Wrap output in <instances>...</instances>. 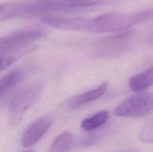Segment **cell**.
<instances>
[{
    "label": "cell",
    "instance_id": "6da1fadb",
    "mask_svg": "<svg viewBox=\"0 0 153 152\" xmlns=\"http://www.w3.org/2000/svg\"><path fill=\"white\" fill-rule=\"evenodd\" d=\"M46 30L39 27L25 28L0 37V55L11 57L18 61L35 50L33 41L46 35Z\"/></svg>",
    "mask_w": 153,
    "mask_h": 152
},
{
    "label": "cell",
    "instance_id": "7a4b0ae2",
    "mask_svg": "<svg viewBox=\"0 0 153 152\" xmlns=\"http://www.w3.org/2000/svg\"><path fill=\"white\" fill-rule=\"evenodd\" d=\"M145 22L143 11L132 14L119 13H108L91 18L88 32L91 33H117L131 28L137 24Z\"/></svg>",
    "mask_w": 153,
    "mask_h": 152
},
{
    "label": "cell",
    "instance_id": "3957f363",
    "mask_svg": "<svg viewBox=\"0 0 153 152\" xmlns=\"http://www.w3.org/2000/svg\"><path fill=\"white\" fill-rule=\"evenodd\" d=\"M43 89L40 83H33L19 89L13 96L9 104V121L11 125H17L25 112L40 98Z\"/></svg>",
    "mask_w": 153,
    "mask_h": 152
},
{
    "label": "cell",
    "instance_id": "277c9868",
    "mask_svg": "<svg viewBox=\"0 0 153 152\" xmlns=\"http://www.w3.org/2000/svg\"><path fill=\"white\" fill-rule=\"evenodd\" d=\"M134 35L132 31L126 30L100 39L94 43V53L97 56L105 58L120 56L131 48Z\"/></svg>",
    "mask_w": 153,
    "mask_h": 152
},
{
    "label": "cell",
    "instance_id": "5b68a950",
    "mask_svg": "<svg viewBox=\"0 0 153 152\" xmlns=\"http://www.w3.org/2000/svg\"><path fill=\"white\" fill-rule=\"evenodd\" d=\"M153 111L152 92H137L121 102L114 110L120 117H141Z\"/></svg>",
    "mask_w": 153,
    "mask_h": 152
},
{
    "label": "cell",
    "instance_id": "8992f818",
    "mask_svg": "<svg viewBox=\"0 0 153 152\" xmlns=\"http://www.w3.org/2000/svg\"><path fill=\"white\" fill-rule=\"evenodd\" d=\"M105 0H30L33 15L54 10L85 8L101 4Z\"/></svg>",
    "mask_w": 153,
    "mask_h": 152
},
{
    "label": "cell",
    "instance_id": "52a82bcc",
    "mask_svg": "<svg viewBox=\"0 0 153 152\" xmlns=\"http://www.w3.org/2000/svg\"><path fill=\"white\" fill-rule=\"evenodd\" d=\"M52 123L53 119L49 115H45L34 121L22 135L21 140L22 147L28 148L36 144L49 131Z\"/></svg>",
    "mask_w": 153,
    "mask_h": 152
},
{
    "label": "cell",
    "instance_id": "ba28073f",
    "mask_svg": "<svg viewBox=\"0 0 153 152\" xmlns=\"http://www.w3.org/2000/svg\"><path fill=\"white\" fill-rule=\"evenodd\" d=\"M91 18L64 17L57 16H45L43 21L53 28L66 31H89Z\"/></svg>",
    "mask_w": 153,
    "mask_h": 152
},
{
    "label": "cell",
    "instance_id": "9c48e42d",
    "mask_svg": "<svg viewBox=\"0 0 153 152\" xmlns=\"http://www.w3.org/2000/svg\"><path fill=\"white\" fill-rule=\"evenodd\" d=\"M108 84V82L105 81L98 87L72 97L67 102V106L71 109L77 108L81 106L96 101L101 96H102L103 94L105 92V91L107 90Z\"/></svg>",
    "mask_w": 153,
    "mask_h": 152
},
{
    "label": "cell",
    "instance_id": "30bf717a",
    "mask_svg": "<svg viewBox=\"0 0 153 152\" xmlns=\"http://www.w3.org/2000/svg\"><path fill=\"white\" fill-rule=\"evenodd\" d=\"M28 5L22 1H6L0 4V22L27 16Z\"/></svg>",
    "mask_w": 153,
    "mask_h": 152
},
{
    "label": "cell",
    "instance_id": "8fae6325",
    "mask_svg": "<svg viewBox=\"0 0 153 152\" xmlns=\"http://www.w3.org/2000/svg\"><path fill=\"white\" fill-rule=\"evenodd\" d=\"M153 85V65L143 72L132 76L128 80L130 89L136 92H142Z\"/></svg>",
    "mask_w": 153,
    "mask_h": 152
},
{
    "label": "cell",
    "instance_id": "7c38bea8",
    "mask_svg": "<svg viewBox=\"0 0 153 152\" xmlns=\"http://www.w3.org/2000/svg\"><path fill=\"white\" fill-rule=\"evenodd\" d=\"M27 70L28 69L14 70L0 78V98L25 77Z\"/></svg>",
    "mask_w": 153,
    "mask_h": 152
},
{
    "label": "cell",
    "instance_id": "4fadbf2b",
    "mask_svg": "<svg viewBox=\"0 0 153 152\" xmlns=\"http://www.w3.org/2000/svg\"><path fill=\"white\" fill-rule=\"evenodd\" d=\"M110 115L106 110L100 111L90 117L84 119L81 124L82 129L87 131H91L100 128L108 120Z\"/></svg>",
    "mask_w": 153,
    "mask_h": 152
},
{
    "label": "cell",
    "instance_id": "5bb4252c",
    "mask_svg": "<svg viewBox=\"0 0 153 152\" xmlns=\"http://www.w3.org/2000/svg\"><path fill=\"white\" fill-rule=\"evenodd\" d=\"M73 142V136L70 133H62L55 139L49 152H68L71 148Z\"/></svg>",
    "mask_w": 153,
    "mask_h": 152
},
{
    "label": "cell",
    "instance_id": "9a60e30c",
    "mask_svg": "<svg viewBox=\"0 0 153 152\" xmlns=\"http://www.w3.org/2000/svg\"><path fill=\"white\" fill-rule=\"evenodd\" d=\"M139 137L143 142L153 143V121L142 128Z\"/></svg>",
    "mask_w": 153,
    "mask_h": 152
},
{
    "label": "cell",
    "instance_id": "2e32d148",
    "mask_svg": "<svg viewBox=\"0 0 153 152\" xmlns=\"http://www.w3.org/2000/svg\"><path fill=\"white\" fill-rule=\"evenodd\" d=\"M16 61V60L13 58L0 55V71L6 69L7 66L11 65L12 63H13Z\"/></svg>",
    "mask_w": 153,
    "mask_h": 152
},
{
    "label": "cell",
    "instance_id": "e0dca14e",
    "mask_svg": "<svg viewBox=\"0 0 153 152\" xmlns=\"http://www.w3.org/2000/svg\"><path fill=\"white\" fill-rule=\"evenodd\" d=\"M95 139L90 137V138H87L85 139H84L83 141L81 142V145H82V146H90L92 144H94V143H95Z\"/></svg>",
    "mask_w": 153,
    "mask_h": 152
},
{
    "label": "cell",
    "instance_id": "ac0fdd59",
    "mask_svg": "<svg viewBox=\"0 0 153 152\" xmlns=\"http://www.w3.org/2000/svg\"><path fill=\"white\" fill-rule=\"evenodd\" d=\"M148 42L151 45H153V30L149 33V36H148Z\"/></svg>",
    "mask_w": 153,
    "mask_h": 152
},
{
    "label": "cell",
    "instance_id": "d6986e66",
    "mask_svg": "<svg viewBox=\"0 0 153 152\" xmlns=\"http://www.w3.org/2000/svg\"><path fill=\"white\" fill-rule=\"evenodd\" d=\"M118 152H137L136 151L134 150H124V151H118Z\"/></svg>",
    "mask_w": 153,
    "mask_h": 152
},
{
    "label": "cell",
    "instance_id": "ffe728a7",
    "mask_svg": "<svg viewBox=\"0 0 153 152\" xmlns=\"http://www.w3.org/2000/svg\"><path fill=\"white\" fill-rule=\"evenodd\" d=\"M23 152H35V151L33 150H27V151H23Z\"/></svg>",
    "mask_w": 153,
    "mask_h": 152
},
{
    "label": "cell",
    "instance_id": "44dd1931",
    "mask_svg": "<svg viewBox=\"0 0 153 152\" xmlns=\"http://www.w3.org/2000/svg\"><path fill=\"white\" fill-rule=\"evenodd\" d=\"M152 9H153V8H152Z\"/></svg>",
    "mask_w": 153,
    "mask_h": 152
}]
</instances>
